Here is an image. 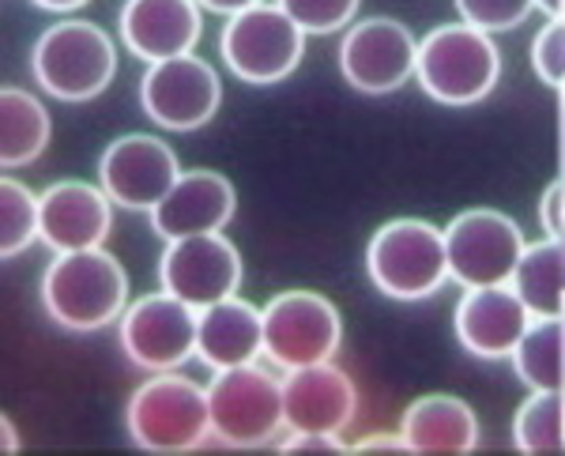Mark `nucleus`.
<instances>
[{
	"mask_svg": "<svg viewBox=\"0 0 565 456\" xmlns=\"http://www.w3.org/2000/svg\"><path fill=\"white\" fill-rule=\"evenodd\" d=\"M129 298L121 261L103 250L61 253L42 276V306L68 332H98L114 325Z\"/></svg>",
	"mask_w": 565,
	"mask_h": 456,
	"instance_id": "nucleus-1",
	"label": "nucleus"
},
{
	"mask_svg": "<svg viewBox=\"0 0 565 456\" xmlns=\"http://www.w3.org/2000/svg\"><path fill=\"white\" fill-rule=\"evenodd\" d=\"M34 79L61 103H90L114 84L117 50L114 39L95 23L65 20L42 34L31 53Z\"/></svg>",
	"mask_w": 565,
	"mask_h": 456,
	"instance_id": "nucleus-2",
	"label": "nucleus"
},
{
	"mask_svg": "<svg viewBox=\"0 0 565 456\" xmlns=\"http://www.w3.org/2000/svg\"><path fill=\"white\" fill-rule=\"evenodd\" d=\"M366 268L373 287L396 303L430 298L449 276L445 234L423 219H396L373 234Z\"/></svg>",
	"mask_w": 565,
	"mask_h": 456,
	"instance_id": "nucleus-3",
	"label": "nucleus"
},
{
	"mask_svg": "<svg viewBox=\"0 0 565 456\" xmlns=\"http://www.w3.org/2000/svg\"><path fill=\"white\" fill-rule=\"evenodd\" d=\"M418 84L445 106H471L494 91L501 57L476 26H437L418 45Z\"/></svg>",
	"mask_w": 565,
	"mask_h": 456,
	"instance_id": "nucleus-4",
	"label": "nucleus"
},
{
	"mask_svg": "<svg viewBox=\"0 0 565 456\" xmlns=\"http://www.w3.org/2000/svg\"><path fill=\"white\" fill-rule=\"evenodd\" d=\"M125 418L132 442L148 453H189L212 434L207 392L170 370L132 392Z\"/></svg>",
	"mask_w": 565,
	"mask_h": 456,
	"instance_id": "nucleus-5",
	"label": "nucleus"
},
{
	"mask_svg": "<svg viewBox=\"0 0 565 456\" xmlns=\"http://www.w3.org/2000/svg\"><path fill=\"white\" fill-rule=\"evenodd\" d=\"M207 407H212V434L234 449H260L287 423L282 385L249 362L215 373L207 385Z\"/></svg>",
	"mask_w": 565,
	"mask_h": 456,
	"instance_id": "nucleus-6",
	"label": "nucleus"
},
{
	"mask_svg": "<svg viewBox=\"0 0 565 456\" xmlns=\"http://www.w3.org/2000/svg\"><path fill=\"white\" fill-rule=\"evenodd\" d=\"M223 61L245 84H279L306 53V31L282 8L253 4L223 26Z\"/></svg>",
	"mask_w": 565,
	"mask_h": 456,
	"instance_id": "nucleus-7",
	"label": "nucleus"
},
{
	"mask_svg": "<svg viewBox=\"0 0 565 456\" xmlns=\"http://www.w3.org/2000/svg\"><path fill=\"white\" fill-rule=\"evenodd\" d=\"M340 314L324 295L287 290L264 309V351L287 370H302L328 362L340 348Z\"/></svg>",
	"mask_w": 565,
	"mask_h": 456,
	"instance_id": "nucleus-8",
	"label": "nucleus"
},
{
	"mask_svg": "<svg viewBox=\"0 0 565 456\" xmlns=\"http://www.w3.org/2000/svg\"><path fill=\"white\" fill-rule=\"evenodd\" d=\"M449 276L463 287H501L524 257V234L509 215L476 208L452 219L445 234Z\"/></svg>",
	"mask_w": 565,
	"mask_h": 456,
	"instance_id": "nucleus-9",
	"label": "nucleus"
},
{
	"mask_svg": "<svg viewBox=\"0 0 565 456\" xmlns=\"http://www.w3.org/2000/svg\"><path fill=\"white\" fill-rule=\"evenodd\" d=\"M218 98H223V87H218L215 68L193 53L151 65L140 84L143 114L170 132H193L207 125L218 109Z\"/></svg>",
	"mask_w": 565,
	"mask_h": 456,
	"instance_id": "nucleus-10",
	"label": "nucleus"
},
{
	"mask_svg": "<svg viewBox=\"0 0 565 456\" xmlns=\"http://www.w3.org/2000/svg\"><path fill=\"white\" fill-rule=\"evenodd\" d=\"M159 279L167 295L193 309H207L223 298H234V290L242 287V257L218 234H193V238L167 245L159 261Z\"/></svg>",
	"mask_w": 565,
	"mask_h": 456,
	"instance_id": "nucleus-11",
	"label": "nucleus"
},
{
	"mask_svg": "<svg viewBox=\"0 0 565 456\" xmlns=\"http://www.w3.org/2000/svg\"><path fill=\"white\" fill-rule=\"evenodd\" d=\"M178 155L159 136H121L103 151L98 181L114 204L129 212H154L162 197L178 185Z\"/></svg>",
	"mask_w": 565,
	"mask_h": 456,
	"instance_id": "nucleus-12",
	"label": "nucleus"
},
{
	"mask_svg": "<svg viewBox=\"0 0 565 456\" xmlns=\"http://www.w3.org/2000/svg\"><path fill=\"white\" fill-rule=\"evenodd\" d=\"M193 306L174 295H148L140 298L121 321V348L140 370L167 373L189 362L196 351Z\"/></svg>",
	"mask_w": 565,
	"mask_h": 456,
	"instance_id": "nucleus-13",
	"label": "nucleus"
},
{
	"mask_svg": "<svg viewBox=\"0 0 565 456\" xmlns=\"http://www.w3.org/2000/svg\"><path fill=\"white\" fill-rule=\"evenodd\" d=\"M418 65L415 39L396 20H366L343 39L340 45V72L343 79L362 95H392L407 84Z\"/></svg>",
	"mask_w": 565,
	"mask_h": 456,
	"instance_id": "nucleus-14",
	"label": "nucleus"
},
{
	"mask_svg": "<svg viewBox=\"0 0 565 456\" xmlns=\"http://www.w3.org/2000/svg\"><path fill=\"white\" fill-rule=\"evenodd\" d=\"M282 412L287 426L298 434H340L359 412V392L343 370L317 362L290 370L282 381Z\"/></svg>",
	"mask_w": 565,
	"mask_h": 456,
	"instance_id": "nucleus-15",
	"label": "nucleus"
},
{
	"mask_svg": "<svg viewBox=\"0 0 565 456\" xmlns=\"http://www.w3.org/2000/svg\"><path fill=\"white\" fill-rule=\"evenodd\" d=\"M234 208H238V197L223 174L189 170L151 212V226L167 242L193 238V234H218L234 219Z\"/></svg>",
	"mask_w": 565,
	"mask_h": 456,
	"instance_id": "nucleus-16",
	"label": "nucleus"
},
{
	"mask_svg": "<svg viewBox=\"0 0 565 456\" xmlns=\"http://www.w3.org/2000/svg\"><path fill=\"white\" fill-rule=\"evenodd\" d=\"M121 39L151 65L185 57L200 39L196 0H125Z\"/></svg>",
	"mask_w": 565,
	"mask_h": 456,
	"instance_id": "nucleus-17",
	"label": "nucleus"
},
{
	"mask_svg": "<svg viewBox=\"0 0 565 456\" xmlns=\"http://www.w3.org/2000/svg\"><path fill=\"white\" fill-rule=\"evenodd\" d=\"M42 200V238L57 253L98 250L109 234V197L87 181H57Z\"/></svg>",
	"mask_w": 565,
	"mask_h": 456,
	"instance_id": "nucleus-18",
	"label": "nucleus"
},
{
	"mask_svg": "<svg viewBox=\"0 0 565 456\" xmlns=\"http://www.w3.org/2000/svg\"><path fill=\"white\" fill-rule=\"evenodd\" d=\"M527 332V306L516 290L505 287H471L457 309L460 343L479 359H505L516 351Z\"/></svg>",
	"mask_w": 565,
	"mask_h": 456,
	"instance_id": "nucleus-19",
	"label": "nucleus"
},
{
	"mask_svg": "<svg viewBox=\"0 0 565 456\" xmlns=\"http://www.w3.org/2000/svg\"><path fill=\"white\" fill-rule=\"evenodd\" d=\"M264 348V317L242 298L207 306L196 328V354L215 370L253 362Z\"/></svg>",
	"mask_w": 565,
	"mask_h": 456,
	"instance_id": "nucleus-20",
	"label": "nucleus"
},
{
	"mask_svg": "<svg viewBox=\"0 0 565 456\" xmlns=\"http://www.w3.org/2000/svg\"><path fill=\"white\" fill-rule=\"evenodd\" d=\"M404 442L412 453L460 456L479 445V418L460 396H423L404 412Z\"/></svg>",
	"mask_w": 565,
	"mask_h": 456,
	"instance_id": "nucleus-21",
	"label": "nucleus"
},
{
	"mask_svg": "<svg viewBox=\"0 0 565 456\" xmlns=\"http://www.w3.org/2000/svg\"><path fill=\"white\" fill-rule=\"evenodd\" d=\"M50 144V114L34 95L20 87L0 91V162L8 170L26 167Z\"/></svg>",
	"mask_w": 565,
	"mask_h": 456,
	"instance_id": "nucleus-22",
	"label": "nucleus"
},
{
	"mask_svg": "<svg viewBox=\"0 0 565 456\" xmlns=\"http://www.w3.org/2000/svg\"><path fill=\"white\" fill-rule=\"evenodd\" d=\"M516 295L527 306V314L540 317H562L565 309V276H562V261H558V245L543 242L524 250L521 264H516Z\"/></svg>",
	"mask_w": 565,
	"mask_h": 456,
	"instance_id": "nucleus-23",
	"label": "nucleus"
},
{
	"mask_svg": "<svg viewBox=\"0 0 565 456\" xmlns=\"http://www.w3.org/2000/svg\"><path fill=\"white\" fill-rule=\"evenodd\" d=\"M516 373L524 385L551 392L565 385V325L558 317H546L543 325L527 328L513 351Z\"/></svg>",
	"mask_w": 565,
	"mask_h": 456,
	"instance_id": "nucleus-24",
	"label": "nucleus"
},
{
	"mask_svg": "<svg viewBox=\"0 0 565 456\" xmlns=\"http://www.w3.org/2000/svg\"><path fill=\"white\" fill-rule=\"evenodd\" d=\"M516 445L535 456L565 453V400L562 389L540 392L516 415Z\"/></svg>",
	"mask_w": 565,
	"mask_h": 456,
	"instance_id": "nucleus-25",
	"label": "nucleus"
},
{
	"mask_svg": "<svg viewBox=\"0 0 565 456\" xmlns=\"http://www.w3.org/2000/svg\"><path fill=\"white\" fill-rule=\"evenodd\" d=\"M42 234V200L20 181L4 178L0 181V253L15 257Z\"/></svg>",
	"mask_w": 565,
	"mask_h": 456,
	"instance_id": "nucleus-26",
	"label": "nucleus"
},
{
	"mask_svg": "<svg viewBox=\"0 0 565 456\" xmlns=\"http://www.w3.org/2000/svg\"><path fill=\"white\" fill-rule=\"evenodd\" d=\"M279 8L306 34H332L354 20L359 0H279Z\"/></svg>",
	"mask_w": 565,
	"mask_h": 456,
	"instance_id": "nucleus-27",
	"label": "nucleus"
},
{
	"mask_svg": "<svg viewBox=\"0 0 565 456\" xmlns=\"http://www.w3.org/2000/svg\"><path fill=\"white\" fill-rule=\"evenodd\" d=\"M535 0H457L460 15L476 31H513L527 20Z\"/></svg>",
	"mask_w": 565,
	"mask_h": 456,
	"instance_id": "nucleus-28",
	"label": "nucleus"
},
{
	"mask_svg": "<svg viewBox=\"0 0 565 456\" xmlns=\"http://www.w3.org/2000/svg\"><path fill=\"white\" fill-rule=\"evenodd\" d=\"M532 65L543 76V84H565V23L554 20L543 26V34L532 45Z\"/></svg>",
	"mask_w": 565,
	"mask_h": 456,
	"instance_id": "nucleus-29",
	"label": "nucleus"
},
{
	"mask_svg": "<svg viewBox=\"0 0 565 456\" xmlns=\"http://www.w3.org/2000/svg\"><path fill=\"white\" fill-rule=\"evenodd\" d=\"M287 453H340V445H335V434H302L287 445Z\"/></svg>",
	"mask_w": 565,
	"mask_h": 456,
	"instance_id": "nucleus-30",
	"label": "nucleus"
},
{
	"mask_svg": "<svg viewBox=\"0 0 565 456\" xmlns=\"http://www.w3.org/2000/svg\"><path fill=\"white\" fill-rule=\"evenodd\" d=\"M562 200H565V189L562 185H554L551 193H546V200H543V223H546V231H558V223H562Z\"/></svg>",
	"mask_w": 565,
	"mask_h": 456,
	"instance_id": "nucleus-31",
	"label": "nucleus"
},
{
	"mask_svg": "<svg viewBox=\"0 0 565 456\" xmlns=\"http://www.w3.org/2000/svg\"><path fill=\"white\" fill-rule=\"evenodd\" d=\"M196 4H204L207 12H218V15H238L245 8L260 4V0H196Z\"/></svg>",
	"mask_w": 565,
	"mask_h": 456,
	"instance_id": "nucleus-32",
	"label": "nucleus"
},
{
	"mask_svg": "<svg viewBox=\"0 0 565 456\" xmlns=\"http://www.w3.org/2000/svg\"><path fill=\"white\" fill-rule=\"evenodd\" d=\"M39 8H45V12H72V8H84L87 0H34Z\"/></svg>",
	"mask_w": 565,
	"mask_h": 456,
	"instance_id": "nucleus-33",
	"label": "nucleus"
},
{
	"mask_svg": "<svg viewBox=\"0 0 565 456\" xmlns=\"http://www.w3.org/2000/svg\"><path fill=\"white\" fill-rule=\"evenodd\" d=\"M554 245H558V261H562V276H565V219L558 223V231H554Z\"/></svg>",
	"mask_w": 565,
	"mask_h": 456,
	"instance_id": "nucleus-34",
	"label": "nucleus"
},
{
	"mask_svg": "<svg viewBox=\"0 0 565 456\" xmlns=\"http://www.w3.org/2000/svg\"><path fill=\"white\" fill-rule=\"evenodd\" d=\"M535 4H540V8H543V12L558 15V12H562V4H565V0H535Z\"/></svg>",
	"mask_w": 565,
	"mask_h": 456,
	"instance_id": "nucleus-35",
	"label": "nucleus"
},
{
	"mask_svg": "<svg viewBox=\"0 0 565 456\" xmlns=\"http://www.w3.org/2000/svg\"><path fill=\"white\" fill-rule=\"evenodd\" d=\"M4 437H8V445H4V449L12 453V449H15V437H12V423H8V418H4Z\"/></svg>",
	"mask_w": 565,
	"mask_h": 456,
	"instance_id": "nucleus-36",
	"label": "nucleus"
}]
</instances>
